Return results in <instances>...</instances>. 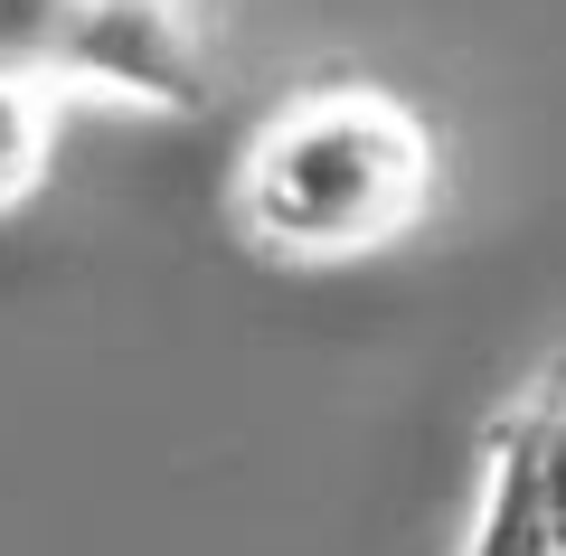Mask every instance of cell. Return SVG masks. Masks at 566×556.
Returning a JSON list of instances; mask_svg holds the SVG:
<instances>
[{
	"instance_id": "6da1fadb",
	"label": "cell",
	"mask_w": 566,
	"mask_h": 556,
	"mask_svg": "<svg viewBox=\"0 0 566 556\" xmlns=\"http://www.w3.org/2000/svg\"><path fill=\"white\" fill-rule=\"evenodd\" d=\"M444 208V133L387 76H312L237 141L227 227L255 264L340 274Z\"/></svg>"
},
{
	"instance_id": "7a4b0ae2",
	"label": "cell",
	"mask_w": 566,
	"mask_h": 556,
	"mask_svg": "<svg viewBox=\"0 0 566 556\" xmlns=\"http://www.w3.org/2000/svg\"><path fill=\"white\" fill-rule=\"evenodd\" d=\"M218 39L227 0H0V76L114 114H199Z\"/></svg>"
},
{
	"instance_id": "3957f363",
	"label": "cell",
	"mask_w": 566,
	"mask_h": 556,
	"mask_svg": "<svg viewBox=\"0 0 566 556\" xmlns=\"http://www.w3.org/2000/svg\"><path fill=\"white\" fill-rule=\"evenodd\" d=\"M453 556H566V349H547L482 416Z\"/></svg>"
},
{
	"instance_id": "277c9868",
	"label": "cell",
	"mask_w": 566,
	"mask_h": 556,
	"mask_svg": "<svg viewBox=\"0 0 566 556\" xmlns=\"http://www.w3.org/2000/svg\"><path fill=\"white\" fill-rule=\"evenodd\" d=\"M57 133H66V95L0 76V218L20 199H39L48 160H57Z\"/></svg>"
}]
</instances>
